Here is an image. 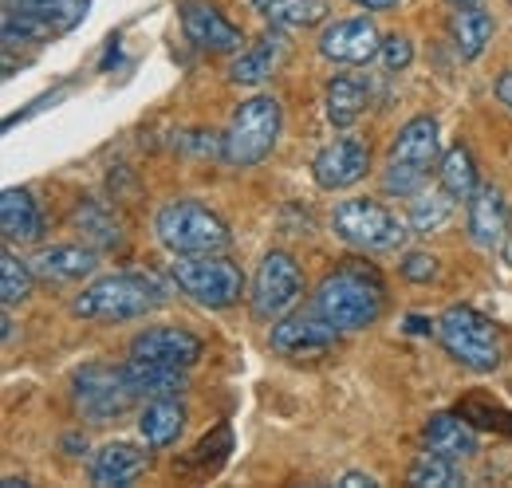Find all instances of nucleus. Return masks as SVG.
I'll return each mask as SVG.
<instances>
[{
  "mask_svg": "<svg viewBox=\"0 0 512 488\" xmlns=\"http://www.w3.org/2000/svg\"><path fill=\"white\" fill-rule=\"evenodd\" d=\"M312 307L339 331H367L379 323L386 307L383 276L359 260H347L343 268L323 276V284L312 296Z\"/></svg>",
  "mask_w": 512,
  "mask_h": 488,
  "instance_id": "f257e3e1",
  "label": "nucleus"
},
{
  "mask_svg": "<svg viewBox=\"0 0 512 488\" xmlns=\"http://www.w3.org/2000/svg\"><path fill=\"white\" fill-rule=\"evenodd\" d=\"M438 343L446 347L453 363L477 374H493L501 370L505 355H509V335L501 323H493L489 315L473 311V307H446L438 315Z\"/></svg>",
  "mask_w": 512,
  "mask_h": 488,
  "instance_id": "f03ea898",
  "label": "nucleus"
},
{
  "mask_svg": "<svg viewBox=\"0 0 512 488\" xmlns=\"http://www.w3.org/2000/svg\"><path fill=\"white\" fill-rule=\"evenodd\" d=\"M166 304V292L158 288V280L150 276H134V272H119V276H103L91 288H83L75 296L71 311L79 319H99V323H123V319H138L146 311Z\"/></svg>",
  "mask_w": 512,
  "mask_h": 488,
  "instance_id": "7ed1b4c3",
  "label": "nucleus"
},
{
  "mask_svg": "<svg viewBox=\"0 0 512 488\" xmlns=\"http://www.w3.org/2000/svg\"><path fill=\"white\" fill-rule=\"evenodd\" d=\"M158 241L166 244L174 256H197V252H225L229 248V225L201 201L182 197L162 205L158 221H154Z\"/></svg>",
  "mask_w": 512,
  "mask_h": 488,
  "instance_id": "20e7f679",
  "label": "nucleus"
},
{
  "mask_svg": "<svg viewBox=\"0 0 512 488\" xmlns=\"http://www.w3.org/2000/svg\"><path fill=\"white\" fill-rule=\"evenodd\" d=\"M280 103L272 95H253L245 99L233 119H229V130L221 138V158L237 170H249L256 162H264L276 146V134H280Z\"/></svg>",
  "mask_w": 512,
  "mask_h": 488,
  "instance_id": "39448f33",
  "label": "nucleus"
},
{
  "mask_svg": "<svg viewBox=\"0 0 512 488\" xmlns=\"http://www.w3.org/2000/svg\"><path fill=\"white\" fill-rule=\"evenodd\" d=\"M174 284L190 296L193 304L209 307V311H225L241 300L245 292V276L241 268L221 256V252H197V256H174L170 264Z\"/></svg>",
  "mask_w": 512,
  "mask_h": 488,
  "instance_id": "423d86ee",
  "label": "nucleus"
},
{
  "mask_svg": "<svg viewBox=\"0 0 512 488\" xmlns=\"http://www.w3.org/2000/svg\"><path fill=\"white\" fill-rule=\"evenodd\" d=\"M83 16L87 0H4V48L64 36Z\"/></svg>",
  "mask_w": 512,
  "mask_h": 488,
  "instance_id": "0eeeda50",
  "label": "nucleus"
},
{
  "mask_svg": "<svg viewBox=\"0 0 512 488\" xmlns=\"http://www.w3.org/2000/svg\"><path fill=\"white\" fill-rule=\"evenodd\" d=\"M331 229L335 237L355 248H367V252H386V248H398L406 241V225L371 197H351V201H339L335 205V217H331Z\"/></svg>",
  "mask_w": 512,
  "mask_h": 488,
  "instance_id": "6e6552de",
  "label": "nucleus"
},
{
  "mask_svg": "<svg viewBox=\"0 0 512 488\" xmlns=\"http://www.w3.org/2000/svg\"><path fill=\"white\" fill-rule=\"evenodd\" d=\"M71 394H75V410L95 426H107V422L123 418L130 410V402H134V390L127 386L123 366L107 363H91L83 370H75Z\"/></svg>",
  "mask_w": 512,
  "mask_h": 488,
  "instance_id": "1a4fd4ad",
  "label": "nucleus"
},
{
  "mask_svg": "<svg viewBox=\"0 0 512 488\" xmlns=\"http://www.w3.org/2000/svg\"><path fill=\"white\" fill-rule=\"evenodd\" d=\"M304 296V276H300V264L288 256V252H268L260 260L253 276V315L272 323V319H284L292 307L300 304Z\"/></svg>",
  "mask_w": 512,
  "mask_h": 488,
  "instance_id": "9d476101",
  "label": "nucleus"
},
{
  "mask_svg": "<svg viewBox=\"0 0 512 488\" xmlns=\"http://www.w3.org/2000/svg\"><path fill=\"white\" fill-rule=\"evenodd\" d=\"M335 335H339V327H331L316 307L296 311L272 327V351L284 359H320L335 347Z\"/></svg>",
  "mask_w": 512,
  "mask_h": 488,
  "instance_id": "9b49d317",
  "label": "nucleus"
},
{
  "mask_svg": "<svg viewBox=\"0 0 512 488\" xmlns=\"http://www.w3.org/2000/svg\"><path fill=\"white\" fill-rule=\"evenodd\" d=\"M178 16H182V32L197 52H221V56H233V52H245V32L237 24H229L221 16V8H213L209 0H182L178 4Z\"/></svg>",
  "mask_w": 512,
  "mask_h": 488,
  "instance_id": "f8f14e48",
  "label": "nucleus"
},
{
  "mask_svg": "<svg viewBox=\"0 0 512 488\" xmlns=\"http://www.w3.org/2000/svg\"><path fill=\"white\" fill-rule=\"evenodd\" d=\"M367 170H371V146L363 138H355V134L327 142L316 154V162H312V174H316L320 189H331V193L363 182Z\"/></svg>",
  "mask_w": 512,
  "mask_h": 488,
  "instance_id": "ddd939ff",
  "label": "nucleus"
},
{
  "mask_svg": "<svg viewBox=\"0 0 512 488\" xmlns=\"http://www.w3.org/2000/svg\"><path fill=\"white\" fill-rule=\"evenodd\" d=\"M201 355H205V343L186 327H146L130 339V359H146V363L190 370Z\"/></svg>",
  "mask_w": 512,
  "mask_h": 488,
  "instance_id": "4468645a",
  "label": "nucleus"
},
{
  "mask_svg": "<svg viewBox=\"0 0 512 488\" xmlns=\"http://www.w3.org/2000/svg\"><path fill=\"white\" fill-rule=\"evenodd\" d=\"M383 36L367 16L335 20L320 32V56L331 63H367L379 56Z\"/></svg>",
  "mask_w": 512,
  "mask_h": 488,
  "instance_id": "2eb2a0df",
  "label": "nucleus"
},
{
  "mask_svg": "<svg viewBox=\"0 0 512 488\" xmlns=\"http://www.w3.org/2000/svg\"><path fill=\"white\" fill-rule=\"evenodd\" d=\"M505 229H509L505 193L497 185H477V193L469 197V237L481 248H493L505 241Z\"/></svg>",
  "mask_w": 512,
  "mask_h": 488,
  "instance_id": "dca6fc26",
  "label": "nucleus"
},
{
  "mask_svg": "<svg viewBox=\"0 0 512 488\" xmlns=\"http://www.w3.org/2000/svg\"><path fill=\"white\" fill-rule=\"evenodd\" d=\"M146 465H150V453L134 449L127 441H115V445H107V449L95 453L91 481L99 488H127L146 473Z\"/></svg>",
  "mask_w": 512,
  "mask_h": 488,
  "instance_id": "f3484780",
  "label": "nucleus"
},
{
  "mask_svg": "<svg viewBox=\"0 0 512 488\" xmlns=\"http://www.w3.org/2000/svg\"><path fill=\"white\" fill-rule=\"evenodd\" d=\"M99 264L95 248H83V244H52L44 248L36 260H32V272L48 284H75L83 276H91Z\"/></svg>",
  "mask_w": 512,
  "mask_h": 488,
  "instance_id": "a211bd4d",
  "label": "nucleus"
},
{
  "mask_svg": "<svg viewBox=\"0 0 512 488\" xmlns=\"http://www.w3.org/2000/svg\"><path fill=\"white\" fill-rule=\"evenodd\" d=\"M0 229H4V241L20 244H32L44 237V213L32 201L28 189H4V197H0Z\"/></svg>",
  "mask_w": 512,
  "mask_h": 488,
  "instance_id": "6ab92c4d",
  "label": "nucleus"
},
{
  "mask_svg": "<svg viewBox=\"0 0 512 488\" xmlns=\"http://www.w3.org/2000/svg\"><path fill=\"white\" fill-rule=\"evenodd\" d=\"M186 429V410L178 398H146L142 414H138V433L150 449H166L182 437Z\"/></svg>",
  "mask_w": 512,
  "mask_h": 488,
  "instance_id": "aec40b11",
  "label": "nucleus"
},
{
  "mask_svg": "<svg viewBox=\"0 0 512 488\" xmlns=\"http://www.w3.org/2000/svg\"><path fill=\"white\" fill-rule=\"evenodd\" d=\"M123 374H127V386L134 390V398H182V394H186V374H182V366L130 359V363L123 366Z\"/></svg>",
  "mask_w": 512,
  "mask_h": 488,
  "instance_id": "412c9836",
  "label": "nucleus"
},
{
  "mask_svg": "<svg viewBox=\"0 0 512 488\" xmlns=\"http://www.w3.org/2000/svg\"><path fill=\"white\" fill-rule=\"evenodd\" d=\"M426 445L442 457H453V461H465L477 453V426L469 418H461L457 410L453 414H434L426 422Z\"/></svg>",
  "mask_w": 512,
  "mask_h": 488,
  "instance_id": "4be33fe9",
  "label": "nucleus"
},
{
  "mask_svg": "<svg viewBox=\"0 0 512 488\" xmlns=\"http://www.w3.org/2000/svg\"><path fill=\"white\" fill-rule=\"evenodd\" d=\"M449 32H453V44H457V56L461 60H477L485 52V44L493 40V16L477 4H457L449 12Z\"/></svg>",
  "mask_w": 512,
  "mask_h": 488,
  "instance_id": "5701e85b",
  "label": "nucleus"
},
{
  "mask_svg": "<svg viewBox=\"0 0 512 488\" xmlns=\"http://www.w3.org/2000/svg\"><path fill=\"white\" fill-rule=\"evenodd\" d=\"M390 158L398 162H414L422 170H430L438 162V122L434 119H410L390 142Z\"/></svg>",
  "mask_w": 512,
  "mask_h": 488,
  "instance_id": "b1692460",
  "label": "nucleus"
},
{
  "mask_svg": "<svg viewBox=\"0 0 512 488\" xmlns=\"http://www.w3.org/2000/svg\"><path fill=\"white\" fill-rule=\"evenodd\" d=\"M363 111H367V87L351 75H335L327 83V119H331V126L347 130V126L363 119Z\"/></svg>",
  "mask_w": 512,
  "mask_h": 488,
  "instance_id": "393cba45",
  "label": "nucleus"
},
{
  "mask_svg": "<svg viewBox=\"0 0 512 488\" xmlns=\"http://www.w3.org/2000/svg\"><path fill=\"white\" fill-rule=\"evenodd\" d=\"M280 56H284V40H280V36H264V40H256L253 48H245V52L233 60L229 79L253 87V83H260V79L272 75V67L280 63Z\"/></svg>",
  "mask_w": 512,
  "mask_h": 488,
  "instance_id": "a878e982",
  "label": "nucleus"
},
{
  "mask_svg": "<svg viewBox=\"0 0 512 488\" xmlns=\"http://www.w3.org/2000/svg\"><path fill=\"white\" fill-rule=\"evenodd\" d=\"M253 8L276 28H312L327 16V0H253Z\"/></svg>",
  "mask_w": 512,
  "mask_h": 488,
  "instance_id": "bb28decb",
  "label": "nucleus"
},
{
  "mask_svg": "<svg viewBox=\"0 0 512 488\" xmlns=\"http://www.w3.org/2000/svg\"><path fill=\"white\" fill-rule=\"evenodd\" d=\"M442 189H446L453 201H469L477 193V166H473V154L465 146H453L446 158H442Z\"/></svg>",
  "mask_w": 512,
  "mask_h": 488,
  "instance_id": "cd10ccee",
  "label": "nucleus"
},
{
  "mask_svg": "<svg viewBox=\"0 0 512 488\" xmlns=\"http://www.w3.org/2000/svg\"><path fill=\"white\" fill-rule=\"evenodd\" d=\"M75 229L91 241V248H115V244L123 241L119 221H115L99 201H83V205L75 209Z\"/></svg>",
  "mask_w": 512,
  "mask_h": 488,
  "instance_id": "c85d7f7f",
  "label": "nucleus"
},
{
  "mask_svg": "<svg viewBox=\"0 0 512 488\" xmlns=\"http://www.w3.org/2000/svg\"><path fill=\"white\" fill-rule=\"evenodd\" d=\"M410 485L418 488H457L465 485V477H461V469H457V461L453 457H442V453H422L414 465H410Z\"/></svg>",
  "mask_w": 512,
  "mask_h": 488,
  "instance_id": "c756f323",
  "label": "nucleus"
},
{
  "mask_svg": "<svg viewBox=\"0 0 512 488\" xmlns=\"http://www.w3.org/2000/svg\"><path fill=\"white\" fill-rule=\"evenodd\" d=\"M32 280H36L32 264H24L12 248H4L0 252V300H4V307L24 304L32 296Z\"/></svg>",
  "mask_w": 512,
  "mask_h": 488,
  "instance_id": "7c9ffc66",
  "label": "nucleus"
},
{
  "mask_svg": "<svg viewBox=\"0 0 512 488\" xmlns=\"http://www.w3.org/2000/svg\"><path fill=\"white\" fill-rule=\"evenodd\" d=\"M453 213V197L446 189H434V193H418L410 201V229L414 233H438Z\"/></svg>",
  "mask_w": 512,
  "mask_h": 488,
  "instance_id": "2f4dec72",
  "label": "nucleus"
},
{
  "mask_svg": "<svg viewBox=\"0 0 512 488\" xmlns=\"http://www.w3.org/2000/svg\"><path fill=\"white\" fill-rule=\"evenodd\" d=\"M457 414H461V418H469L473 426H481V429L512 433V414H509V410H501L497 402H489L485 394H473V398H465V402L457 406Z\"/></svg>",
  "mask_w": 512,
  "mask_h": 488,
  "instance_id": "473e14b6",
  "label": "nucleus"
},
{
  "mask_svg": "<svg viewBox=\"0 0 512 488\" xmlns=\"http://www.w3.org/2000/svg\"><path fill=\"white\" fill-rule=\"evenodd\" d=\"M422 185H426V170H422V166L390 158V166L383 170V189L390 197H418Z\"/></svg>",
  "mask_w": 512,
  "mask_h": 488,
  "instance_id": "72a5a7b5",
  "label": "nucleus"
},
{
  "mask_svg": "<svg viewBox=\"0 0 512 488\" xmlns=\"http://www.w3.org/2000/svg\"><path fill=\"white\" fill-rule=\"evenodd\" d=\"M379 56H383V67L386 71H406L410 63H414V44L406 40V36H386L383 48H379Z\"/></svg>",
  "mask_w": 512,
  "mask_h": 488,
  "instance_id": "f704fd0d",
  "label": "nucleus"
},
{
  "mask_svg": "<svg viewBox=\"0 0 512 488\" xmlns=\"http://www.w3.org/2000/svg\"><path fill=\"white\" fill-rule=\"evenodd\" d=\"M402 276H406L410 284H430V280L438 276V260H434L430 252H406V256H402Z\"/></svg>",
  "mask_w": 512,
  "mask_h": 488,
  "instance_id": "c9c22d12",
  "label": "nucleus"
},
{
  "mask_svg": "<svg viewBox=\"0 0 512 488\" xmlns=\"http://www.w3.org/2000/svg\"><path fill=\"white\" fill-rule=\"evenodd\" d=\"M406 331H410V335H430V331H438V323H430V319H422V315H410V319H406Z\"/></svg>",
  "mask_w": 512,
  "mask_h": 488,
  "instance_id": "e433bc0d",
  "label": "nucleus"
},
{
  "mask_svg": "<svg viewBox=\"0 0 512 488\" xmlns=\"http://www.w3.org/2000/svg\"><path fill=\"white\" fill-rule=\"evenodd\" d=\"M497 99H501V103L512 111V67L501 75V79H497Z\"/></svg>",
  "mask_w": 512,
  "mask_h": 488,
  "instance_id": "4c0bfd02",
  "label": "nucleus"
},
{
  "mask_svg": "<svg viewBox=\"0 0 512 488\" xmlns=\"http://www.w3.org/2000/svg\"><path fill=\"white\" fill-rule=\"evenodd\" d=\"M339 485H343V488H375L379 481H375V477H363V473H347Z\"/></svg>",
  "mask_w": 512,
  "mask_h": 488,
  "instance_id": "58836bf2",
  "label": "nucleus"
},
{
  "mask_svg": "<svg viewBox=\"0 0 512 488\" xmlns=\"http://www.w3.org/2000/svg\"><path fill=\"white\" fill-rule=\"evenodd\" d=\"M359 8H371V12H386V8H394L398 0H355Z\"/></svg>",
  "mask_w": 512,
  "mask_h": 488,
  "instance_id": "ea45409f",
  "label": "nucleus"
},
{
  "mask_svg": "<svg viewBox=\"0 0 512 488\" xmlns=\"http://www.w3.org/2000/svg\"><path fill=\"white\" fill-rule=\"evenodd\" d=\"M64 449H87V437H75L71 433V437H64Z\"/></svg>",
  "mask_w": 512,
  "mask_h": 488,
  "instance_id": "a19ab883",
  "label": "nucleus"
},
{
  "mask_svg": "<svg viewBox=\"0 0 512 488\" xmlns=\"http://www.w3.org/2000/svg\"><path fill=\"white\" fill-rule=\"evenodd\" d=\"M453 4H477V0H453Z\"/></svg>",
  "mask_w": 512,
  "mask_h": 488,
  "instance_id": "79ce46f5",
  "label": "nucleus"
}]
</instances>
